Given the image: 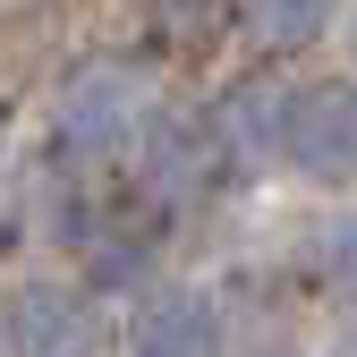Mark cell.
Masks as SVG:
<instances>
[{
	"instance_id": "obj_1",
	"label": "cell",
	"mask_w": 357,
	"mask_h": 357,
	"mask_svg": "<svg viewBox=\"0 0 357 357\" xmlns=\"http://www.w3.org/2000/svg\"><path fill=\"white\" fill-rule=\"evenodd\" d=\"M281 153L324 178V188H357V77H315L289 94V128H281Z\"/></svg>"
},
{
	"instance_id": "obj_2",
	"label": "cell",
	"mask_w": 357,
	"mask_h": 357,
	"mask_svg": "<svg viewBox=\"0 0 357 357\" xmlns=\"http://www.w3.org/2000/svg\"><path fill=\"white\" fill-rule=\"evenodd\" d=\"M230 128H221V111H170L153 119V137H145V188L153 196H213L221 178H230Z\"/></svg>"
},
{
	"instance_id": "obj_3",
	"label": "cell",
	"mask_w": 357,
	"mask_h": 357,
	"mask_svg": "<svg viewBox=\"0 0 357 357\" xmlns=\"http://www.w3.org/2000/svg\"><path fill=\"white\" fill-rule=\"evenodd\" d=\"M94 349H102V315L85 289L34 281L9 298V357H94Z\"/></svg>"
},
{
	"instance_id": "obj_4",
	"label": "cell",
	"mask_w": 357,
	"mask_h": 357,
	"mask_svg": "<svg viewBox=\"0 0 357 357\" xmlns=\"http://www.w3.org/2000/svg\"><path fill=\"white\" fill-rule=\"evenodd\" d=\"M145 111V77L128 60H85L68 85H60V137L68 145H119Z\"/></svg>"
},
{
	"instance_id": "obj_5",
	"label": "cell",
	"mask_w": 357,
	"mask_h": 357,
	"mask_svg": "<svg viewBox=\"0 0 357 357\" xmlns=\"http://www.w3.org/2000/svg\"><path fill=\"white\" fill-rule=\"evenodd\" d=\"M128 357H221V306L204 289H153L128 315Z\"/></svg>"
},
{
	"instance_id": "obj_6",
	"label": "cell",
	"mask_w": 357,
	"mask_h": 357,
	"mask_svg": "<svg viewBox=\"0 0 357 357\" xmlns=\"http://www.w3.org/2000/svg\"><path fill=\"white\" fill-rule=\"evenodd\" d=\"M247 34L264 43V52H306V43L324 34V9H255Z\"/></svg>"
}]
</instances>
